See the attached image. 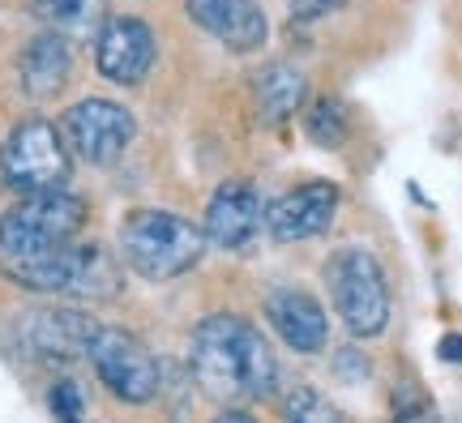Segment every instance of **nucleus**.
<instances>
[{
  "label": "nucleus",
  "instance_id": "nucleus-17",
  "mask_svg": "<svg viewBox=\"0 0 462 423\" xmlns=\"http://www.w3.org/2000/svg\"><path fill=\"white\" fill-rule=\"evenodd\" d=\"M34 14L56 34H90L107 22V0H34Z\"/></svg>",
  "mask_w": 462,
  "mask_h": 423
},
{
  "label": "nucleus",
  "instance_id": "nucleus-8",
  "mask_svg": "<svg viewBox=\"0 0 462 423\" xmlns=\"http://www.w3.org/2000/svg\"><path fill=\"white\" fill-rule=\"evenodd\" d=\"M133 133H137V124H133L129 107H120L112 98H82V103H73L65 112V124H60L69 154H78V159H86L95 167L116 163L129 150Z\"/></svg>",
  "mask_w": 462,
  "mask_h": 423
},
{
  "label": "nucleus",
  "instance_id": "nucleus-14",
  "mask_svg": "<svg viewBox=\"0 0 462 423\" xmlns=\"http://www.w3.org/2000/svg\"><path fill=\"white\" fill-rule=\"evenodd\" d=\"M22 90L34 98V103H43V98H56L60 90L69 86V73H73V51H69V39L65 34H34L26 51H22Z\"/></svg>",
  "mask_w": 462,
  "mask_h": 423
},
{
  "label": "nucleus",
  "instance_id": "nucleus-3",
  "mask_svg": "<svg viewBox=\"0 0 462 423\" xmlns=\"http://www.w3.org/2000/svg\"><path fill=\"white\" fill-rule=\"evenodd\" d=\"M206 253V231L171 210H133L120 227V257L150 282L189 274Z\"/></svg>",
  "mask_w": 462,
  "mask_h": 423
},
{
  "label": "nucleus",
  "instance_id": "nucleus-10",
  "mask_svg": "<svg viewBox=\"0 0 462 423\" xmlns=\"http://www.w3.org/2000/svg\"><path fill=\"white\" fill-rule=\"evenodd\" d=\"M265 223V206L262 193L248 184V179H227L218 184L210 206H206V244L223 248V253H240L253 244V235Z\"/></svg>",
  "mask_w": 462,
  "mask_h": 423
},
{
  "label": "nucleus",
  "instance_id": "nucleus-16",
  "mask_svg": "<svg viewBox=\"0 0 462 423\" xmlns=\"http://www.w3.org/2000/svg\"><path fill=\"white\" fill-rule=\"evenodd\" d=\"M253 98H257L262 120L279 124V120H291V115L304 107V98H309V82H304V73H300L296 65L274 60V65H265L262 73L253 78Z\"/></svg>",
  "mask_w": 462,
  "mask_h": 423
},
{
  "label": "nucleus",
  "instance_id": "nucleus-5",
  "mask_svg": "<svg viewBox=\"0 0 462 423\" xmlns=\"http://www.w3.org/2000/svg\"><path fill=\"white\" fill-rule=\"evenodd\" d=\"M82 223H86V201L73 197L69 189L26 193L17 206L0 214V261L73 244Z\"/></svg>",
  "mask_w": 462,
  "mask_h": 423
},
{
  "label": "nucleus",
  "instance_id": "nucleus-2",
  "mask_svg": "<svg viewBox=\"0 0 462 423\" xmlns=\"http://www.w3.org/2000/svg\"><path fill=\"white\" fill-rule=\"evenodd\" d=\"M0 270L14 278L17 287L39 295H82V299H103L120 291V270L103 244H60L26 257H5Z\"/></svg>",
  "mask_w": 462,
  "mask_h": 423
},
{
  "label": "nucleus",
  "instance_id": "nucleus-15",
  "mask_svg": "<svg viewBox=\"0 0 462 423\" xmlns=\"http://www.w3.org/2000/svg\"><path fill=\"white\" fill-rule=\"evenodd\" d=\"M95 329L82 312H31V321L22 329V342L31 346V355L43 359H73L86 355V346L95 338Z\"/></svg>",
  "mask_w": 462,
  "mask_h": 423
},
{
  "label": "nucleus",
  "instance_id": "nucleus-12",
  "mask_svg": "<svg viewBox=\"0 0 462 423\" xmlns=\"http://www.w3.org/2000/svg\"><path fill=\"white\" fill-rule=\"evenodd\" d=\"M265 317L291 351L300 355H317L326 351L330 342V321H326V308L317 304L309 291L300 287H279V291L265 295Z\"/></svg>",
  "mask_w": 462,
  "mask_h": 423
},
{
  "label": "nucleus",
  "instance_id": "nucleus-18",
  "mask_svg": "<svg viewBox=\"0 0 462 423\" xmlns=\"http://www.w3.org/2000/svg\"><path fill=\"white\" fill-rule=\"evenodd\" d=\"M304 133H309L321 150H338L346 142V133H351L343 103H338V98H330V95H321L313 107L304 112Z\"/></svg>",
  "mask_w": 462,
  "mask_h": 423
},
{
  "label": "nucleus",
  "instance_id": "nucleus-13",
  "mask_svg": "<svg viewBox=\"0 0 462 423\" xmlns=\"http://www.w3.org/2000/svg\"><path fill=\"white\" fill-rule=\"evenodd\" d=\"M184 5L201 31L215 34L231 51H257L270 34V22L257 0H184Z\"/></svg>",
  "mask_w": 462,
  "mask_h": 423
},
{
  "label": "nucleus",
  "instance_id": "nucleus-11",
  "mask_svg": "<svg viewBox=\"0 0 462 423\" xmlns=\"http://www.w3.org/2000/svg\"><path fill=\"white\" fill-rule=\"evenodd\" d=\"M338 214V184L330 179H309L291 193H282L274 206H265V227L274 240L291 244V240H309L334 223Z\"/></svg>",
  "mask_w": 462,
  "mask_h": 423
},
{
  "label": "nucleus",
  "instance_id": "nucleus-4",
  "mask_svg": "<svg viewBox=\"0 0 462 423\" xmlns=\"http://www.w3.org/2000/svg\"><path fill=\"white\" fill-rule=\"evenodd\" d=\"M326 287H330L334 312L356 338H377L390 326V287L381 261L360 244L338 248L326 261Z\"/></svg>",
  "mask_w": 462,
  "mask_h": 423
},
{
  "label": "nucleus",
  "instance_id": "nucleus-22",
  "mask_svg": "<svg viewBox=\"0 0 462 423\" xmlns=\"http://www.w3.org/2000/svg\"><path fill=\"white\" fill-rule=\"evenodd\" d=\"M291 5V17H300V22H317V17L326 14H338L346 0H287Z\"/></svg>",
  "mask_w": 462,
  "mask_h": 423
},
{
  "label": "nucleus",
  "instance_id": "nucleus-6",
  "mask_svg": "<svg viewBox=\"0 0 462 423\" xmlns=\"http://www.w3.org/2000/svg\"><path fill=\"white\" fill-rule=\"evenodd\" d=\"M69 171H73V154H69L65 137H60L56 124L39 120V115L22 120L0 146V176L22 197L65 189Z\"/></svg>",
  "mask_w": 462,
  "mask_h": 423
},
{
  "label": "nucleus",
  "instance_id": "nucleus-20",
  "mask_svg": "<svg viewBox=\"0 0 462 423\" xmlns=\"http://www.w3.org/2000/svg\"><path fill=\"white\" fill-rule=\"evenodd\" d=\"M287 423H338V410L313 385H296V393L287 398Z\"/></svg>",
  "mask_w": 462,
  "mask_h": 423
},
{
  "label": "nucleus",
  "instance_id": "nucleus-24",
  "mask_svg": "<svg viewBox=\"0 0 462 423\" xmlns=\"http://www.w3.org/2000/svg\"><path fill=\"white\" fill-rule=\"evenodd\" d=\"M215 423H257V419H253V415H245V410H223Z\"/></svg>",
  "mask_w": 462,
  "mask_h": 423
},
{
  "label": "nucleus",
  "instance_id": "nucleus-23",
  "mask_svg": "<svg viewBox=\"0 0 462 423\" xmlns=\"http://www.w3.org/2000/svg\"><path fill=\"white\" fill-rule=\"evenodd\" d=\"M441 359H449V363H462V334H449V338H441Z\"/></svg>",
  "mask_w": 462,
  "mask_h": 423
},
{
  "label": "nucleus",
  "instance_id": "nucleus-7",
  "mask_svg": "<svg viewBox=\"0 0 462 423\" xmlns=\"http://www.w3.org/2000/svg\"><path fill=\"white\" fill-rule=\"evenodd\" d=\"M86 359L99 376L103 385L120 398V402H133L142 407L159 393V359L146 351V342L133 338L129 329H112L99 326L95 338L86 346Z\"/></svg>",
  "mask_w": 462,
  "mask_h": 423
},
{
  "label": "nucleus",
  "instance_id": "nucleus-19",
  "mask_svg": "<svg viewBox=\"0 0 462 423\" xmlns=\"http://www.w3.org/2000/svg\"><path fill=\"white\" fill-rule=\"evenodd\" d=\"M390 423H441L437 419V407L432 398L415 381H402L390 398Z\"/></svg>",
  "mask_w": 462,
  "mask_h": 423
},
{
  "label": "nucleus",
  "instance_id": "nucleus-21",
  "mask_svg": "<svg viewBox=\"0 0 462 423\" xmlns=\"http://www.w3.org/2000/svg\"><path fill=\"white\" fill-rule=\"evenodd\" d=\"M51 415L56 423H82V390L73 385V381H60V385H51Z\"/></svg>",
  "mask_w": 462,
  "mask_h": 423
},
{
  "label": "nucleus",
  "instance_id": "nucleus-9",
  "mask_svg": "<svg viewBox=\"0 0 462 423\" xmlns=\"http://www.w3.org/2000/svg\"><path fill=\"white\" fill-rule=\"evenodd\" d=\"M159 60V39L142 17H107L95 31V65L107 82L137 86Z\"/></svg>",
  "mask_w": 462,
  "mask_h": 423
},
{
  "label": "nucleus",
  "instance_id": "nucleus-1",
  "mask_svg": "<svg viewBox=\"0 0 462 423\" xmlns=\"http://www.w3.org/2000/svg\"><path fill=\"white\" fill-rule=\"evenodd\" d=\"M189 368L201 393H210L215 402H257L279 385V359L270 342L236 312H215L193 329Z\"/></svg>",
  "mask_w": 462,
  "mask_h": 423
}]
</instances>
